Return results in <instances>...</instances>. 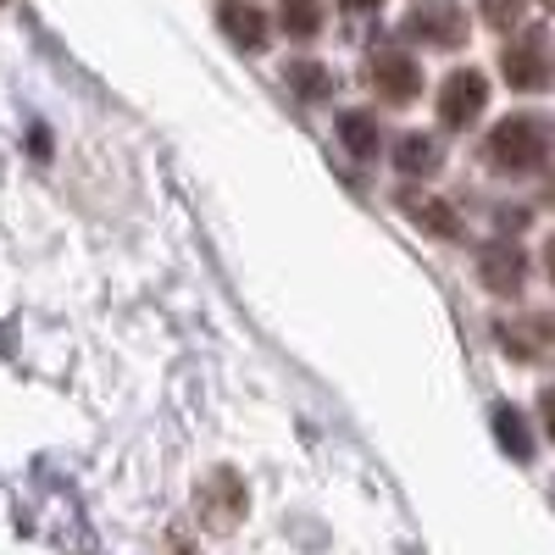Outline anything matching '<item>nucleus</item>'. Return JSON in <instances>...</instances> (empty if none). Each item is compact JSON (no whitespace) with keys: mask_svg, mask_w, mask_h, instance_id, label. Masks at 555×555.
<instances>
[{"mask_svg":"<svg viewBox=\"0 0 555 555\" xmlns=\"http://www.w3.org/2000/svg\"><path fill=\"white\" fill-rule=\"evenodd\" d=\"M550 156V128L539 117H505L489 139H483V162L505 178H522V172H539Z\"/></svg>","mask_w":555,"mask_h":555,"instance_id":"nucleus-1","label":"nucleus"},{"mask_svg":"<svg viewBox=\"0 0 555 555\" xmlns=\"http://www.w3.org/2000/svg\"><path fill=\"white\" fill-rule=\"evenodd\" d=\"M500 73H505V83H512V89H522V95H539V89L555 83V51H550L544 23H522L512 39H505Z\"/></svg>","mask_w":555,"mask_h":555,"instance_id":"nucleus-2","label":"nucleus"},{"mask_svg":"<svg viewBox=\"0 0 555 555\" xmlns=\"http://www.w3.org/2000/svg\"><path fill=\"white\" fill-rule=\"evenodd\" d=\"M400 34L411 44H428V51H455V44H467V12L455 0H416L400 17Z\"/></svg>","mask_w":555,"mask_h":555,"instance_id":"nucleus-3","label":"nucleus"},{"mask_svg":"<svg viewBox=\"0 0 555 555\" xmlns=\"http://www.w3.org/2000/svg\"><path fill=\"white\" fill-rule=\"evenodd\" d=\"M195 505H201V522H206L211 533H228V528L245 517V505H250L245 478H240L234 467H217V473L195 489Z\"/></svg>","mask_w":555,"mask_h":555,"instance_id":"nucleus-4","label":"nucleus"},{"mask_svg":"<svg viewBox=\"0 0 555 555\" xmlns=\"http://www.w3.org/2000/svg\"><path fill=\"white\" fill-rule=\"evenodd\" d=\"M483 106H489V78L478 67H461L444 78V89H439V122L444 128H455V133L473 128Z\"/></svg>","mask_w":555,"mask_h":555,"instance_id":"nucleus-5","label":"nucleus"},{"mask_svg":"<svg viewBox=\"0 0 555 555\" xmlns=\"http://www.w3.org/2000/svg\"><path fill=\"white\" fill-rule=\"evenodd\" d=\"M478 278H483L489 295H517V289L528 284V256H522V245H505V240L483 245V250H478Z\"/></svg>","mask_w":555,"mask_h":555,"instance_id":"nucleus-6","label":"nucleus"},{"mask_svg":"<svg viewBox=\"0 0 555 555\" xmlns=\"http://www.w3.org/2000/svg\"><path fill=\"white\" fill-rule=\"evenodd\" d=\"M500 345L512 350L517 361H539V356H550L555 350V317H544V311H528V317H517V322H500Z\"/></svg>","mask_w":555,"mask_h":555,"instance_id":"nucleus-7","label":"nucleus"},{"mask_svg":"<svg viewBox=\"0 0 555 555\" xmlns=\"http://www.w3.org/2000/svg\"><path fill=\"white\" fill-rule=\"evenodd\" d=\"M217 23L240 51H267V39H272V23H267V12L256 7V0H222Z\"/></svg>","mask_w":555,"mask_h":555,"instance_id":"nucleus-8","label":"nucleus"},{"mask_svg":"<svg viewBox=\"0 0 555 555\" xmlns=\"http://www.w3.org/2000/svg\"><path fill=\"white\" fill-rule=\"evenodd\" d=\"M366 78H373V89H378L384 101H411L416 89H423V67H416L405 51H378Z\"/></svg>","mask_w":555,"mask_h":555,"instance_id":"nucleus-9","label":"nucleus"},{"mask_svg":"<svg viewBox=\"0 0 555 555\" xmlns=\"http://www.w3.org/2000/svg\"><path fill=\"white\" fill-rule=\"evenodd\" d=\"M400 211H405L416 228H423V234L461 240V217H455V206L439 201V195H416V190H405V195H400Z\"/></svg>","mask_w":555,"mask_h":555,"instance_id":"nucleus-10","label":"nucleus"},{"mask_svg":"<svg viewBox=\"0 0 555 555\" xmlns=\"http://www.w3.org/2000/svg\"><path fill=\"white\" fill-rule=\"evenodd\" d=\"M339 139H345V151L356 156V162H373L378 151H384V128H378V117L373 112H339Z\"/></svg>","mask_w":555,"mask_h":555,"instance_id":"nucleus-11","label":"nucleus"},{"mask_svg":"<svg viewBox=\"0 0 555 555\" xmlns=\"http://www.w3.org/2000/svg\"><path fill=\"white\" fill-rule=\"evenodd\" d=\"M395 167L405 178H434L444 167V151H439V139L434 133H405L400 145H395Z\"/></svg>","mask_w":555,"mask_h":555,"instance_id":"nucleus-12","label":"nucleus"},{"mask_svg":"<svg viewBox=\"0 0 555 555\" xmlns=\"http://www.w3.org/2000/svg\"><path fill=\"white\" fill-rule=\"evenodd\" d=\"M494 439L505 455H517V461H533V434L522 423V411L517 405H494Z\"/></svg>","mask_w":555,"mask_h":555,"instance_id":"nucleus-13","label":"nucleus"},{"mask_svg":"<svg viewBox=\"0 0 555 555\" xmlns=\"http://www.w3.org/2000/svg\"><path fill=\"white\" fill-rule=\"evenodd\" d=\"M284 83L295 89V95H306V101L334 95V73L322 67V62H289V67H284Z\"/></svg>","mask_w":555,"mask_h":555,"instance_id":"nucleus-14","label":"nucleus"},{"mask_svg":"<svg viewBox=\"0 0 555 555\" xmlns=\"http://www.w3.org/2000/svg\"><path fill=\"white\" fill-rule=\"evenodd\" d=\"M278 23H284L295 39H317L322 34V7L317 0H284V7H278Z\"/></svg>","mask_w":555,"mask_h":555,"instance_id":"nucleus-15","label":"nucleus"},{"mask_svg":"<svg viewBox=\"0 0 555 555\" xmlns=\"http://www.w3.org/2000/svg\"><path fill=\"white\" fill-rule=\"evenodd\" d=\"M478 12H483V23H494V28H517L522 12H528V0H478Z\"/></svg>","mask_w":555,"mask_h":555,"instance_id":"nucleus-16","label":"nucleus"},{"mask_svg":"<svg viewBox=\"0 0 555 555\" xmlns=\"http://www.w3.org/2000/svg\"><path fill=\"white\" fill-rule=\"evenodd\" d=\"M539 416H544V434H550V444H555V384L539 395Z\"/></svg>","mask_w":555,"mask_h":555,"instance_id":"nucleus-17","label":"nucleus"},{"mask_svg":"<svg viewBox=\"0 0 555 555\" xmlns=\"http://www.w3.org/2000/svg\"><path fill=\"white\" fill-rule=\"evenodd\" d=\"M544 267H550V278H555V240L544 245Z\"/></svg>","mask_w":555,"mask_h":555,"instance_id":"nucleus-18","label":"nucleus"},{"mask_svg":"<svg viewBox=\"0 0 555 555\" xmlns=\"http://www.w3.org/2000/svg\"><path fill=\"white\" fill-rule=\"evenodd\" d=\"M345 7H350V12H366V7H378V0H345Z\"/></svg>","mask_w":555,"mask_h":555,"instance_id":"nucleus-19","label":"nucleus"},{"mask_svg":"<svg viewBox=\"0 0 555 555\" xmlns=\"http://www.w3.org/2000/svg\"><path fill=\"white\" fill-rule=\"evenodd\" d=\"M550 12H555V0H550Z\"/></svg>","mask_w":555,"mask_h":555,"instance_id":"nucleus-20","label":"nucleus"},{"mask_svg":"<svg viewBox=\"0 0 555 555\" xmlns=\"http://www.w3.org/2000/svg\"><path fill=\"white\" fill-rule=\"evenodd\" d=\"M0 7H7V0H0Z\"/></svg>","mask_w":555,"mask_h":555,"instance_id":"nucleus-21","label":"nucleus"}]
</instances>
